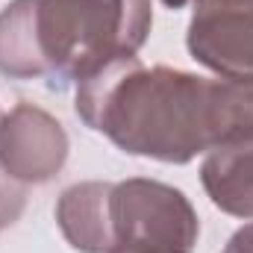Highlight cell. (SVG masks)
I'll list each match as a JSON object with an SVG mask.
<instances>
[{
    "mask_svg": "<svg viewBox=\"0 0 253 253\" xmlns=\"http://www.w3.org/2000/svg\"><path fill=\"white\" fill-rule=\"evenodd\" d=\"M74 109L129 156L186 165L253 126V88L129 56L80 83Z\"/></svg>",
    "mask_w": 253,
    "mask_h": 253,
    "instance_id": "cell-1",
    "label": "cell"
},
{
    "mask_svg": "<svg viewBox=\"0 0 253 253\" xmlns=\"http://www.w3.org/2000/svg\"><path fill=\"white\" fill-rule=\"evenodd\" d=\"M150 24V0H12L0 9V74L65 91L135 56Z\"/></svg>",
    "mask_w": 253,
    "mask_h": 253,
    "instance_id": "cell-2",
    "label": "cell"
},
{
    "mask_svg": "<svg viewBox=\"0 0 253 253\" xmlns=\"http://www.w3.org/2000/svg\"><path fill=\"white\" fill-rule=\"evenodd\" d=\"M56 224L80 253H191L200 218L180 189L150 180H85L56 200Z\"/></svg>",
    "mask_w": 253,
    "mask_h": 253,
    "instance_id": "cell-3",
    "label": "cell"
},
{
    "mask_svg": "<svg viewBox=\"0 0 253 253\" xmlns=\"http://www.w3.org/2000/svg\"><path fill=\"white\" fill-rule=\"evenodd\" d=\"M186 47L215 77L253 88V0H194Z\"/></svg>",
    "mask_w": 253,
    "mask_h": 253,
    "instance_id": "cell-4",
    "label": "cell"
},
{
    "mask_svg": "<svg viewBox=\"0 0 253 253\" xmlns=\"http://www.w3.org/2000/svg\"><path fill=\"white\" fill-rule=\"evenodd\" d=\"M71 138L59 118L36 103H15L0 118V168L21 186L50 183L68 162Z\"/></svg>",
    "mask_w": 253,
    "mask_h": 253,
    "instance_id": "cell-5",
    "label": "cell"
},
{
    "mask_svg": "<svg viewBox=\"0 0 253 253\" xmlns=\"http://www.w3.org/2000/svg\"><path fill=\"white\" fill-rule=\"evenodd\" d=\"M200 183L209 200L233 215L253 218V126L212 147L200 165Z\"/></svg>",
    "mask_w": 253,
    "mask_h": 253,
    "instance_id": "cell-6",
    "label": "cell"
},
{
    "mask_svg": "<svg viewBox=\"0 0 253 253\" xmlns=\"http://www.w3.org/2000/svg\"><path fill=\"white\" fill-rule=\"evenodd\" d=\"M27 206V186L15 183L3 168H0V233L12 227Z\"/></svg>",
    "mask_w": 253,
    "mask_h": 253,
    "instance_id": "cell-7",
    "label": "cell"
},
{
    "mask_svg": "<svg viewBox=\"0 0 253 253\" xmlns=\"http://www.w3.org/2000/svg\"><path fill=\"white\" fill-rule=\"evenodd\" d=\"M221 253H253V221L245 224V227H239V230L230 236V242L224 245Z\"/></svg>",
    "mask_w": 253,
    "mask_h": 253,
    "instance_id": "cell-8",
    "label": "cell"
},
{
    "mask_svg": "<svg viewBox=\"0 0 253 253\" xmlns=\"http://www.w3.org/2000/svg\"><path fill=\"white\" fill-rule=\"evenodd\" d=\"M162 6H168V9H183V6H189V3H194V0H159Z\"/></svg>",
    "mask_w": 253,
    "mask_h": 253,
    "instance_id": "cell-9",
    "label": "cell"
},
{
    "mask_svg": "<svg viewBox=\"0 0 253 253\" xmlns=\"http://www.w3.org/2000/svg\"><path fill=\"white\" fill-rule=\"evenodd\" d=\"M0 118H3V115H0Z\"/></svg>",
    "mask_w": 253,
    "mask_h": 253,
    "instance_id": "cell-10",
    "label": "cell"
}]
</instances>
